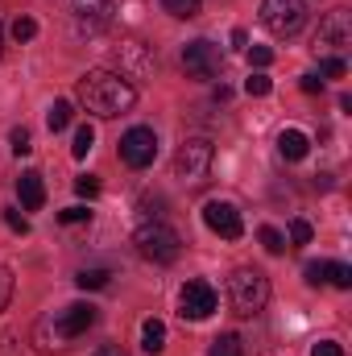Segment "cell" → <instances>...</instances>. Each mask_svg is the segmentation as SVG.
Listing matches in <instances>:
<instances>
[{
	"instance_id": "cell-1",
	"label": "cell",
	"mask_w": 352,
	"mask_h": 356,
	"mask_svg": "<svg viewBox=\"0 0 352 356\" xmlns=\"http://www.w3.org/2000/svg\"><path fill=\"white\" fill-rule=\"evenodd\" d=\"M79 104L88 108L91 116H120V112H129L133 104H137V88L125 79V75H116V71H88L83 79H79Z\"/></svg>"
},
{
	"instance_id": "cell-2",
	"label": "cell",
	"mask_w": 352,
	"mask_h": 356,
	"mask_svg": "<svg viewBox=\"0 0 352 356\" xmlns=\"http://www.w3.org/2000/svg\"><path fill=\"white\" fill-rule=\"evenodd\" d=\"M95 307L91 302H71V307H63L58 315H50V319H42L38 323V348L42 353H50V348H67L71 340H79L88 327H95Z\"/></svg>"
},
{
	"instance_id": "cell-3",
	"label": "cell",
	"mask_w": 352,
	"mask_h": 356,
	"mask_svg": "<svg viewBox=\"0 0 352 356\" xmlns=\"http://www.w3.org/2000/svg\"><path fill=\"white\" fill-rule=\"evenodd\" d=\"M133 245H137V253H141L145 261H154V266H170V261H178V253H182V236H178L170 224H162V220L141 224L137 236H133Z\"/></svg>"
},
{
	"instance_id": "cell-4",
	"label": "cell",
	"mask_w": 352,
	"mask_h": 356,
	"mask_svg": "<svg viewBox=\"0 0 352 356\" xmlns=\"http://www.w3.org/2000/svg\"><path fill=\"white\" fill-rule=\"evenodd\" d=\"M228 298H232V307H237V315H257L265 302H269V277H265L262 269L253 266H241L232 277H228Z\"/></svg>"
},
{
	"instance_id": "cell-5",
	"label": "cell",
	"mask_w": 352,
	"mask_h": 356,
	"mask_svg": "<svg viewBox=\"0 0 352 356\" xmlns=\"http://www.w3.org/2000/svg\"><path fill=\"white\" fill-rule=\"evenodd\" d=\"M211 162H216V145L207 137H186L175 154V175L186 178V182H203Z\"/></svg>"
},
{
	"instance_id": "cell-6",
	"label": "cell",
	"mask_w": 352,
	"mask_h": 356,
	"mask_svg": "<svg viewBox=\"0 0 352 356\" xmlns=\"http://www.w3.org/2000/svg\"><path fill=\"white\" fill-rule=\"evenodd\" d=\"M262 25L273 38H294L307 25V4L303 0H262Z\"/></svg>"
},
{
	"instance_id": "cell-7",
	"label": "cell",
	"mask_w": 352,
	"mask_h": 356,
	"mask_svg": "<svg viewBox=\"0 0 352 356\" xmlns=\"http://www.w3.org/2000/svg\"><path fill=\"white\" fill-rule=\"evenodd\" d=\"M120 158H125V166H133V170L154 166V158H158V133L145 129V124L129 129V133L120 137Z\"/></svg>"
},
{
	"instance_id": "cell-8",
	"label": "cell",
	"mask_w": 352,
	"mask_h": 356,
	"mask_svg": "<svg viewBox=\"0 0 352 356\" xmlns=\"http://www.w3.org/2000/svg\"><path fill=\"white\" fill-rule=\"evenodd\" d=\"M315 46H319V50H336V58H340V50H349L352 46L349 8H332V13H323V21H319V29H315Z\"/></svg>"
},
{
	"instance_id": "cell-9",
	"label": "cell",
	"mask_w": 352,
	"mask_h": 356,
	"mask_svg": "<svg viewBox=\"0 0 352 356\" xmlns=\"http://www.w3.org/2000/svg\"><path fill=\"white\" fill-rule=\"evenodd\" d=\"M216 311V290H211V282H203V277H191L186 286H182V294H178V315L182 319H207Z\"/></svg>"
},
{
	"instance_id": "cell-10",
	"label": "cell",
	"mask_w": 352,
	"mask_h": 356,
	"mask_svg": "<svg viewBox=\"0 0 352 356\" xmlns=\"http://www.w3.org/2000/svg\"><path fill=\"white\" fill-rule=\"evenodd\" d=\"M203 224H207L216 236H224V241H241V232H245L241 211H237L232 203H224V199H211V203L203 207Z\"/></svg>"
},
{
	"instance_id": "cell-11",
	"label": "cell",
	"mask_w": 352,
	"mask_h": 356,
	"mask_svg": "<svg viewBox=\"0 0 352 356\" xmlns=\"http://www.w3.org/2000/svg\"><path fill=\"white\" fill-rule=\"evenodd\" d=\"M182 67H186L191 79H216V71H220V50L199 38V42H191V46L182 50Z\"/></svg>"
},
{
	"instance_id": "cell-12",
	"label": "cell",
	"mask_w": 352,
	"mask_h": 356,
	"mask_svg": "<svg viewBox=\"0 0 352 356\" xmlns=\"http://www.w3.org/2000/svg\"><path fill=\"white\" fill-rule=\"evenodd\" d=\"M75 21L83 33H99L112 25V0H75Z\"/></svg>"
},
{
	"instance_id": "cell-13",
	"label": "cell",
	"mask_w": 352,
	"mask_h": 356,
	"mask_svg": "<svg viewBox=\"0 0 352 356\" xmlns=\"http://www.w3.org/2000/svg\"><path fill=\"white\" fill-rule=\"evenodd\" d=\"M17 195H21V207L25 211H38L42 203H46V182L38 170H25V175L17 178Z\"/></svg>"
},
{
	"instance_id": "cell-14",
	"label": "cell",
	"mask_w": 352,
	"mask_h": 356,
	"mask_svg": "<svg viewBox=\"0 0 352 356\" xmlns=\"http://www.w3.org/2000/svg\"><path fill=\"white\" fill-rule=\"evenodd\" d=\"M307 149H311V137H307L303 129H282V137H278V154H282L286 162H303Z\"/></svg>"
},
{
	"instance_id": "cell-15",
	"label": "cell",
	"mask_w": 352,
	"mask_h": 356,
	"mask_svg": "<svg viewBox=\"0 0 352 356\" xmlns=\"http://www.w3.org/2000/svg\"><path fill=\"white\" fill-rule=\"evenodd\" d=\"M141 348L150 356H158L166 348V323H162V319H145V323H141Z\"/></svg>"
},
{
	"instance_id": "cell-16",
	"label": "cell",
	"mask_w": 352,
	"mask_h": 356,
	"mask_svg": "<svg viewBox=\"0 0 352 356\" xmlns=\"http://www.w3.org/2000/svg\"><path fill=\"white\" fill-rule=\"evenodd\" d=\"M207 356H245V344H241V336L224 332V336H216V340H211Z\"/></svg>"
},
{
	"instance_id": "cell-17",
	"label": "cell",
	"mask_w": 352,
	"mask_h": 356,
	"mask_svg": "<svg viewBox=\"0 0 352 356\" xmlns=\"http://www.w3.org/2000/svg\"><path fill=\"white\" fill-rule=\"evenodd\" d=\"M46 124H50V133H63V129L71 124V104H67V99H54L50 112H46Z\"/></svg>"
},
{
	"instance_id": "cell-18",
	"label": "cell",
	"mask_w": 352,
	"mask_h": 356,
	"mask_svg": "<svg viewBox=\"0 0 352 356\" xmlns=\"http://www.w3.org/2000/svg\"><path fill=\"white\" fill-rule=\"evenodd\" d=\"M108 277H112L108 269H79V277H75V282H79V290H104V286H108Z\"/></svg>"
},
{
	"instance_id": "cell-19",
	"label": "cell",
	"mask_w": 352,
	"mask_h": 356,
	"mask_svg": "<svg viewBox=\"0 0 352 356\" xmlns=\"http://www.w3.org/2000/svg\"><path fill=\"white\" fill-rule=\"evenodd\" d=\"M257 241L265 245V253H273V257H278V253H286V236H282L278 228H269V224L257 232Z\"/></svg>"
},
{
	"instance_id": "cell-20",
	"label": "cell",
	"mask_w": 352,
	"mask_h": 356,
	"mask_svg": "<svg viewBox=\"0 0 352 356\" xmlns=\"http://www.w3.org/2000/svg\"><path fill=\"white\" fill-rule=\"evenodd\" d=\"M8 33H13V42H33V38H38V21H33V17H17Z\"/></svg>"
},
{
	"instance_id": "cell-21",
	"label": "cell",
	"mask_w": 352,
	"mask_h": 356,
	"mask_svg": "<svg viewBox=\"0 0 352 356\" xmlns=\"http://www.w3.org/2000/svg\"><path fill=\"white\" fill-rule=\"evenodd\" d=\"M91 145H95V129H91V124H79V133H75V145H71V154H75V158H88Z\"/></svg>"
},
{
	"instance_id": "cell-22",
	"label": "cell",
	"mask_w": 352,
	"mask_h": 356,
	"mask_svg": "<svg viewBox=\"0 0 352 356\" xmlns=\"http://www.w3.org/2000/svg\"><path fill=\"white\" fill-rule=\"evenodd\" d=\"M323 282H332V286H340V290H349L352 286V269L340 266V261H328V277Z\"/></svg>"
},
{
	"instance_id": "cell-23",
	"label": "cell",
	"mask_w": 352,
	"mask_h": 356,
	"mask_svg": "<svg viewBox=\"0 0 352 356\" xmlns=\"http://www.w3.org/2000/svg\"><path fill=\"white\" fill-rule=\"evenodd\" d=\"M199 4H203V0H162V8H166L170 17H195Z\"/></svg>"
},
{
	"instance_id": "cell-24",
	"label": "cell",
	"mask_w": 352,
	"mask_h": 356,
	"mask_svg": "<svg viewBox=\"0 0 352 356\" xmlns=\"http://www.w3.org/2000/svg\"><path fill=\"white\" fill-rule=\"evenodd\" d=\"M8 141H13V154H17V158H25V154L33 149V137H29V129H13V133H8Z\"/></svg>"
},
{
	"instance_id": "cell-25",
	"label": "cell",
	"mask_w": 352,
	"mask_h": 356,
	"mask_svg": "<svg viewBox=\"0 0 352 356\" xmlns=\"http://www.w3.org/2000/svg\"><path fill=\"white\" fill-rule=\"evenodd\" d=\"M344 71H349V67H344V58H336V54L319 63V75H323V79H344Z\"/></svg>"
},
{
	"instance_id": "cell-26",
	"label": "cell",
	"mask_w": 352,
	"mask_h": 356,
	"mask_svg": "<svg viewBox=\"0 0 352 356\" xmlns=\"http://www.w3.org/2000/svg\"><path fill=\"white\" fill-rule=\"evenodd\" d=\"M245 91H249V95H269V91H273V83H269V75H262V71H257V75H249V79H245Z\"/></svg>"
},
{
	"instance_id": "cell-27",
	"label": "cell",
	"mask_w": 352,
	"mask_h": 356,
	"mask_svg": "<svg viewBox=\"0 0 352 356\" xmlns=\"http://www.w3.org/2000/svg\"><path fill=\"white\" fill-rule=\"evenodd\" d=\"M58 220H63V224H88V220H91V211L83 207V203H75V207L58 211Z\"/></svg>"
},
{
	"instance_id": "cell-28",
	"label": "cell",
	"mask_w": 352,
	"mask_h": 356,
	"mask_svg": "<svg viewBox=\"0 0 352 356\" xmlns=\"http://www.w3.org/2000/svg\"><path fill=\"white\" fill-rule=\"evenodd\" d=\"M290 245H311V224L307 220H294L290 224Z\"/></svg>"
},
{
	"instance_id": "cell-29",
	"label": "cell",
	"mask_w": 352,
	"mask_h": 356,
	"mask_svg": "<svg viewBox=\"0 0 352 356\" xmlns=\"http://www.w3.org/2000/svg\"><path fill=\"white\" fill-rule=\"evenodd\" d=\"M8 302H13V273L0 266V311H8Z\"/></svg>"
},
{
	"instance_id": "cell-30",
	"label": "cell",
	"mask_w": 352,
	"mask_h": 356,
	"mask_svg": "<svg viewBox=\"0 0 352 356\" xmlns=\"http://www.w3.org/2000/svg\"><path fill=\"white\" fill-rule=\"evenodd\" d=\"M4 224H8V228H13V232H21V236H25V232H29V220H25V216H21V211H17V207H8V211H4Z\"/></svg>"
},
{
	"instance_id": "cell-31",
	"label": "cell",
	"mask_w": 352,
	"mask_h": 356,
	"mask_svg": "<svg viewBox=\"0 0 352 356\" xmlns=\"http://www.w3.org/2000/svg\"><path fill=\"white\" fill-rule=\"evenodd\" d=\"M303 273H307V282H311V286H319V282L328 277V261H311Z\"/></svg>"
},
{
	"instance_id": "cell-32",
	"label": "cell",
	"mask_w": 352,
	"mask_h": 356,
	"mask_svg": "<svg viewBox=\"0 0 352 356\" xmlns=\"http://www.w3.org/2000/svg\"><path fill=\"white\" fill-rule=\"evenodd\" d=\"M311 356H344V348H340L336 340H319V344L311 348Z\"/></svg>"
},
{
	"instance_id": "cell-33",
	"label": "cell",
	"mask_w": 352,
	"mask_h": 356,
	"mask_svg": "<svg viewBox=\"0 0 352 356\" xmlns=\"http://www.w3.org/2000/svg\"><path fill=\"white\" fill-rule=\"evenodd\" d=\"M75 191H79L83 199H91V195L99 191V182H95V178H91V175H83V178H75Z\"/></svg>"
},
{
	"instance_id": "cell-34",
	"label": "cell",
	"mask_w": 352,
	"mask_h": 356,
	"mask_svg": "<svg viewBox=\"0 0 352 356\" xmlns=\"http://www.w3.org/2000/svg\"><path fill=\"white\" fill-rule=\"evenodd\" d=\"M249 58H253V67H269V63H273V50H269V46H253Z\"/></svg>"
},
{
	"instance_id": "cell-35",
	"label": "cell",
	"mask_w": 352,
	"mask_h": 356,
	"mask_svg": "<svg viewBox=\"0 0 352 356\" xmlns=\"http://www.w3.org/2000/svg\"><path fill=\"white\" fill-rule=\"evenodd\" d=\"M298 88L307 91V95H315V91H323V79H319V75H303V83H298Z\"/></svg>"
},
{
	"instance_id": "cell-36",
	"label": "cell",
	"mask_w": 352,
	"mask_h": 356,
	"mask_svg": "<svg viewBox=\"0 0 352 356\" xmlns=\"http://www.w3.org/2000/svg\"><path fill=\"white\" fill-rule=\"evenodd\" d=\"M95 356H129L120 344H104V348H95Z\"/></svg>"
},
{
	"instance_id": "cell-37",
	"label": "cell",
	"mask_w": 352,
	"mask_h": 356,
	"mask_svg": "<svg viewBox=\"0 0 352 356\" xmlns=\"http://www.w3.org/2000/svg\"><path fill=\"white\" fill-rule=\"evenodd\" d=\"M0 46H4V25H0Z\"/></svg>"
}]
</instances>
